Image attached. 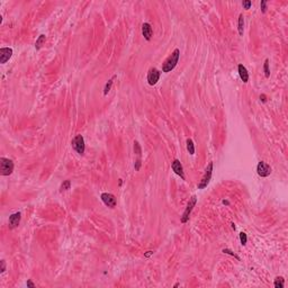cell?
<instances>
[{
	"label": "cell",
	"mask_w": 288,
	"mask_h": 288,
	"mask_svg": "<svg viewBox=\"0 0 288 288\" xmlns=\"http://www.w3.org/2000/svg\"><path fill=\"white\" fill-rule=\"evenodd\" d=\"M14 171V162L10 159L0 158V173L1 176H9Z\"/></svg>",
	"instance_id": "2"
},
{
	"label": "cell",
	"mask_w": 288,
	"mask_h": 288,
	"mask_svg": "<svg viewBox=\"0 0 288 288\" xmlns=\"http://www.w3.org/2000/svg\"><path fill=\"white\" fill-rule=\"evenodd\" d=\"M142 34H143L144 38H145L147 41L151 40V37H152V35H153V29L150 24L144 23L143 25H142Z\"/></svg>",
	"instance_id": "12"
},
{
	"label": "cell",
	"mask_w": 288,
	"mask_h": 288,
	"mask_svg": "<svg viewBox=\"0 0 288 288\" xmlns=\"http://www.w3.org/2000/svg\"><path fill=\"white\" fill-rule=\"evenodd\" d=\"M20 218H22V215H20L19 212L10 215V217H9V227L10 229L17 227L19 225V223H20Z\"/></svg>",
	"instance_id": "11"
},
{
	"label": "cell",
	"mask_w": 288,
	"mask_h": 288,
	"mask_svg": "<svg viewBox=\"0 0 288 288\" xmlns=\"http://www.w3.org/2000/svg\"><path fill=\"white\" fill-rule=\"evenodd\" d=\"M260 99H261V100H262L263 102H267V97H266V95H263V94H262V95L260 96Z\"/></svg>",
	"instance_id": "28"
},
{
	"label": "cell",
	"mask_w": 288,
	"mask_h": 288,
	"mask_svg": "<svg viewBox=\"0 0 288 288\" xmlns=\"http://www.w3.org/2000/svg\"><path fill=\"white\" fill-rule=\"evenodd\" d=\"M196 203H197V197H196V196H192V197L189 199V203H188L186 209H185V212H184V214H182L181 223H187V222H188L189 216H190V214H192V209H194V207H195Z\"/></svg>",
	"instance_id": "4"
},
{
	"label": "cell",
	"mask_w": 288,
	"mask_h": 288,
	"mask_svg": "<svg viewBox=\"0 0 288 288\" xmlns=\"http://www.w3.org/2000/svg\"><path fill=\"white\" fill-rule=\"evenodd\" d=\"M237 69H239V74H240L241 80H242L244 83H247V82L249 81V73H248L247 68H245L243 64H239Z\"/></svg>",
	"instance_id": "13"
},
{
	"label": "cell",
	"mask_w": 288,
	"mask_h": 288,
	"mask_svg": "<svg viewBox=\"0 0 288 288\" xmlns=\"http://www.w3.org/2000/svg\"><path fill=\"white\" fill-rule=\"evenodd\" d=\"M284 282H285V279L282 277H277L273 282V286L275 288H284Z\"/></svg>",
	"instance_id": "19"
},
{
	"label": "cell",
	"mask_w": 288,
	"mask_h": 288,
	"mask_svg": "<svg viewBox=\"0 0 288 288\" xmlns=\"http://www.w3.org/2000/svg\"><path fill=\"white\" fill-rule=\"evenodd\" d=\"M0 263H1V269H0V271L2 273V272H5V270H6V262H5V260H1Z\"/></svg>",
	"instance_id": "26"
},
{
	"label": "cell",
	"mask_w": 288,
	"mask_h": 288,
	"mask_svg": "<svg viewBox=\"0 0 288 288\" xmlns=\"http://www.w3.org/2000/svg\"><path fill=\"white\" fill-rule=\"evenodd\" d=\"M115 78H116V75H113V78L108 80V82L106 83V86H105V88H104V95H105V96H107L108 92H109L110 89H112V86H113V83H114V79H115Z\"/></svg>",
	"instance_id": "15"
},
{
	"label": "cell",
	"mask_w": 288,
	"mask_h": 288,
	"mask_svg": "<svg viewBox=\"0 0 288 288\" xmlns=\"http://www.w3.org/2000/svg\"><path fill=\"white\" fill-rule=\"evenodd\" d=\"M243 27H244V18L243 15L241 14L239 16V24H237V29H239V34L242 36L243 35Z\"/></svg>",
	"instance_id": "16"
},
{
	"label": "cell",
	"mask_w": 288,
	"mask_h": 288,
	"mask_svg": "<svg viewBox=\"0 0 288 288\" xmlns=\"http://www.w3.org/2000/svg\"><path fill=\"white\" fill-rule=\"evenodd\" d=\"M100 198H102V200L104 202V204H105L106 206L110 207V208L116 207L117 200H116V198H115V196H114V195H112V194H108V192H104V194H102Z\"/></svg>",
	"instance_id": "6"
},
{
	"label": "cell",
	"mask_w": 288,
	"mask_h": 288,
	"mask_svg": "<svg viewBox=\"0 0 288 288\" xmlns=\"http://www.w3.org/2000/svg\"><path fill=\"white\" fill-rule=\"evenodd\" d=\"M27 287H32V288L35 287V285L32 282V280H28V281H27Z\"/></svg>",
	"instance_id": "27"
},
{
	"label": "cell",
	"mask_w": 288,
	"mask_h": 288,
	"mask_svg": "<svg viewBox=\"0 0 288 288\" xmlns=\"http://www.w3.org/2000/svg\"><path fill=\"white\" fill-rule=\"evenodd\" d=\"M240 241H241V244H242V245H245V244H247L248 237H247V234H245L244 232H241V233H240Z\"/></svg>",
	"instance_id": "22"
},
{
	"label": "cell",
	"mask_w": 288,
	"mask_h": 288,
	"mask_svg": "<svg viewBox=\"0 0 288 288\" xmlns=\"http://www.w3.org/2000/svg\"><path fill=\"white\" fill-rule=\"evenodd\" d=\"M71 144H72L74 150L79 153V154L82 155L85 153V140H83V136L82 135H80V134L75 135V137L72 140Z\"/></svg>",
	"instance_id": "5"
},
{
	"label": "cell",
	"mask_w": 288,
	"mask_h": 288,
	"mask_svg": "<svg viewBox=\"0 0 288 288\" xmlns=\"http://www.w3.org/2000/svg\"><path fill=\"white\" fill-rule=\"evenodd\" d=\"M263 70H265L266 78H269V77H270V70H269V60H268V59H266L265 65H263Z\"/></svg>",
	"instance_id": "21"
},
{
	"label": "cell",
	"mask_w": 288,
	"mask_h": 288,
	"mask_svg": "<svg viewBox=\"0 0 288 288\" xmlns=\"http://www.w3.org/2000/svg\"><path fill=\"white\" fill-rule=\"evenodd\" d=\"M160 79V71L158 69L152 68L149 70V73H147V82L150 86L157 85V82Z\"/></svg>",
	"instance_id": "8"
},
{
	"label": "cell",
	"mask_w": 288,
	"mask_h": 288,
	"mask_svg": "<svg viewBox=\"0 0 288 288\" xmlns=\"http://www.w3.org/2000/svg\"><path fill=\"white\" fill-rule=\"evenodd\" d=\"M261 10H262V12H267V1L266 0H263V1H261Z\"/></svg>",
	"instance_id": "25"
},
{
	"label": "cell",
	"mask_w": 288,
	"mask_h": 288,
	"mask_svg": "<svg viewBox=\"0 0 288 288\" xmlns=\"http://www.w3.org/2000/svg\"><path fill=\"white\" fill-rule=\"evenodd\" d=\"M12 49L10 47H2L0 50V63L5 64V63L12 57Z\"/></svg>",
	"instance_id": "10"
},
{
	"label": "cell",
	"mask_w": 288,
	"mask_h": 288,
	"mask_svg": "<svg viewBox=\"0 0 288 288\" xmlns=\"http://www.w3.org/2000/svg\"><path fill=\"white\" fill-rule=\"evenodd\" d=\"M171 168L175 171L176 175H178L180 177L182 180H185V173H184V168H182V164L180 163V161L178 159L173 160V162L171 164Z\"/></svg>",
	"instance_id": "9"
},
{
	"label": "cell",
	"mask_w": 288,
	"mask_h": 288,
	"mask_svg": "<svg viewBox=\"0 0 288 288\" xmlns=\"http://www.w3.org/2000/svg\"><path fill=\"white\" fill-rule=\"evenodd\" d=\"M257 172L260 177H268L271 173V167L263 161H260L257 167Z\"/></svg>",
	"instance_id": "7"
},
{
	"label": "cell",
	"mask_w": 288,
	"mask_h": 288,
	"mask_svg": "<svg viewBox=\"0 0 288 288\" xmlns=\"http://www.w3.org/2000/svg\"><path fill=\"white\" fill-rule=\"evenodd\" d=\"M212 173H213V162H209L206 170H205V173H204L202 180L198 184V189H204V188L207 187V185L210 181V178H212Z\"/></svg>",
	"instance_id": "3"
},
{
	"label": "cell",
	"mask_w": 288,
	"mask_h": 288,
	"mask_svg": "<svg viewBox=\"0 0 288 288\" xmlns=\"http://www.w3.org/2000/svg\"><path fill=\"white\" fill-rule=\"evenodd\" d=\"M251 5H252V2L251 1H243L242 2V6L244 9H250V7H251Z\"/></svg>",
	"instance_id": "24"
},
{
	"label": "cell",
	"mask_w": 288,
	"mask_h": 288,
	"mask_svg": "<svg viewBox=\"0 0 288 288\" xmlns=\"http://www.w3.org/2000/svg\"><path fill=\"white\" fill-rule=\"evenodd\" d=\"M179 57H180V51L178 49H176L175 51L172 52V54L164 61L163 65H162V71L163 72H170V71H172L176 68V65L178 64Z\"/></svg>",
	"instance_id": "1"
},
{
	"label": "cell",
	"mask_w": 288,
	"mask_h": 288,
	"mask_svg": "<svg viewBox=\"0 0 288 288\" xmlns=\"http://www.w3.org/2000/svg\"><path fill=\"white\" fill-rule=\"evenodd\" d=\"M187 150H188V152L190 153L192 155L195 154V144H194L192 139H188L187 140Z\"/></svg>",
	"instance_id": "17"
},
{
	"label": "cell",
	"mask_w": 288,
	"mask_h": 288,
	"mask_svg": "<svg viewBox=\"0 0 288 288\" xmlns=\"http://www.w3.org/2000/svg\"><path fill=\"white\" fill-rule=\"evenodd\" d=\"M45 42H46V36H45V35H43V34L40 35V36H38V38L36 40V43H35V49H36V50H40L41 47L45 44Z\"/></svg>",
	"instance_id": "14"
},
{
	"label": "cell",
	"mask_w": 288,
	"mask_h": 288,
	"mask_svg": "<svg viewBox=\"0 0 288 288\" xmlns=\"http://www.w3.org/2000/svg\"><path fill=\"white\" fill-rule=\"evenodd\" d=\"M70 187H71V181L65 180L62 185H61V187H60V192H67V190H69V189H70Z\"/></svg>",
	"instance_id": "20"
},
{
	"label": "cell",
	"mask_w": 288,
	"mask_h": 288,
	"mask_svg": "<svg viewBox=\"0 0 288 288\" xmlns=\"http://www.w3.org/2000/svg\"><path fill=\"white\" fill-rule=\"evenodd\" d=\"M134 153H135L136 155H137V159H141L142 149H141V145H140V143H139L137 141H134Z\"/></svg>",
	"instance_id": "18"
},
{
	"label": "cell",
	"mask_w": 288,
	"mask_h": 288,
	"mask_svg": "<svg viewBox=\"0 0 288 288\" xmlns=\"http://www.w3.org/2000/svg\"><path fill=\"white\" fill-rule=\"evenodd\" d=\"M151 254H153V251H147V253H145V257L147 258V257H150Z\"/></svg>",
	"instance_id": "29"
},
{
	"label": "cell",
	"mask_w": 288,
	"mask_h": 288,
	"mask_svg": "<svg viewBox=\"0 0 288 288\" xmlns=\"http://www.w3.org/2000/svg\"><path fill=\"white\" fill-rule=\"evenodd\" d=\"M222 252H223V253H226V254H230V255H233V257H235L237 260H240V258H239V257H237L236 254L234 253L233 251H231L230 249H223V251H222Z\"/></svg>",
	"instance_id": "23"
}]
</instances>
